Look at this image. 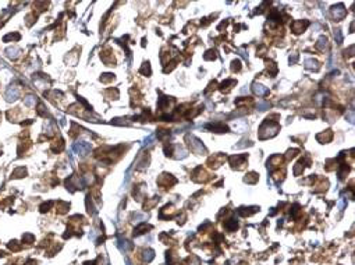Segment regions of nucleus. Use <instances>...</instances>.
I'll use <instances>...</instances> for the list:
<instances>
[{
  "instance_id": "11",
  "label": "nucleus",
  "mask_w": 355,
  "mask_h": 265,
  "mask_svg": "<svg viewBox=\"0 0 355 265\" xmlns=\"http://www.w3.org/2000/svg\"><path fill=\"white\" fill-rule=\"evenodd\" d=\"M144 258L146 262H151L155 258V251L153 250H145L144 251Z\"/></svg>"
},
{
  "instance_id": "22",
  "label": "nucleus",
  "mask_w": 355,
  "mask_h": 265,
  "mask_svg": "<svg viewBox=\"0 0 355 265\" xmlns=\"http://www.w3.org/2000/svg\"><path fill=\"white\" fill-rule=\"evenodd\" d=\"M241 92H242V94H245V92H248V88H245V87H244V88H242V90H241Z\"/></svg>"
},
{
  "instance_id": "18",
  "label": "nucleus",
  "mask_w": 355,
  "mask_h": 265,
  "mask_svg": "<svg viewBox=\"0 0 355 265\" xmlns=\"http://www.w3.org/2000/svg\"><path fill=\"white\" fill-rule=\"evenodd\" d=\"M348 122L351 123V124L354 123V110H350L348 112Z\"/></svg>"
},
{
  "instance_id": "6",
  "label": "nucleus",
  "mask_w": 355,
  "mask_h": 265,
  "mask_svg": "<svg viewBox=\"0 0 355 265\" xmlns=\"http://www.w3.org/2000/svg\"><path fill=\"white\" fill-rule=\"evenodd\" d=\"M291 26H293V31L295 34H301L306 28V26H308V23H304L302 24L301 21H295V23H293V25H291Z\"/></svg>"
},
{
  "instance_id": "12",
  "label": "nucleus",
  "mask_w": 355,
  "mask_h": 265,
  "mask_svg": "<svg viewBox=\"0 0 355 265\" xmlns=\"http://www.w3.org/2000/svg\"><path fill=\"white\" fill-rule=\"evenodd\" d=\"M256 108H258V110H259V112H263V110L269 109V103L265 102V101H259V102H258V105H256Z\"/></svg>"
},
{
  "instance_id": "16",
  "label": "nucleus",
  "mask_w": 355,
  "mask_h": 265,
  "mask_svg": "<svg viewBox=\"0 0 355 265\" xmlns=\"http://www.w3.org/2000/svg\"><path fill=\"white\" fill-rule=\"evenodd\" d=\"M153 141H155V136L152 134V136H149L148 138H145L144 145H152V144H153Z\"/></svg>"
},
{
  "instance_id": "2",
  "label": "nucleus",
  "mask_w": 355,
  "mask_h": 265,
  "mask_svg": "<svg viewBox=\"0 0 355 265\" xmlns=\"http://www.w3.org/2000/svg\"><path fill=\"white\" fill-rule=\"evenodd\" d=\"M72 149H74L78 155L86 156L89 154V151H91V144L86 143V141H78V143H75L72 145Z\"/></svg>"
},
{
  "instance_id": "19",
  "label": "nucleus",
  "mask_w": 355,
  "mask_h": 265,
  "mask_svg": "<svg viewBox=\"0 0 355 265\" xmlns=\"http://www.w3.org/2000/svg\"><path fill=\"white\" fill-rule=\"evenodd\" d=\"M339 207H340V209H343V208H344V207H345V200H344V197H340Z\"/></svg>"
},
{
  "instance_id": "4",
  "label": "nucleus",
  "mask_w": 355,
  "mask_h": 265,
  "mask_svg": "<svg viewBox=\"0 0 355 265\" xmlns=\"http://www.w3.org/2000/svg\"><path fill=\"white\" fill-rule=\"evenodd\" d=\"M252 91H253V94L258 95V96H263V95H266V94L269 92V90H267L266 87L262 85V84H259V83H253L252 84Z\"/></svg>"
},
{
  "instance_id": "7",
  "label": "nucleus",
  "mask_w": 355,
  "mask_h": 265,
  "mask_svg": "<svg viewBox=\"0 0 355 265\" xmlns=\"http://www.w3.org/2000/svg\"><path fill=\"white\" fill-rule=\"evenodd\" d=\"M305 69H308V70H318L319 69V63L316 62V60H313V59H306L305 60Z\"/></svg>"
},
{
  "instance_id": "21",
  "label": "nucleus",
  "mask_w": 355,
  "mask_h": 265,
  "mask_svg": "<svg viewBox=\"0 0 355 265\" xmlns=\"http://www.w3.org/2000/svg\"><path fill=\"white\" fill-rule=\"evenodd\" d=\"M297 57H298L297 55H293V57H290V63H295V62H297Z\"/></svg>"
},
{
  "instance_id": "3",
  "label": "nucleus",
  "mask_w": 355,
  "mask_h": 265,
  "mask_svg": "<svg viewBox=\"0 0 355 265\" xmlns=\"http://www.w3.org/2000/svg\"><path fill=\"white\" fill-rule=\"evenodd\" d=\"M18 95H20V91H18V88L14 85L9 87L6 91V98L9 102H11V101H16L17 98H18Z\"/></svg>"
},
{
  "instance_id": "10",
  "label": "nucleus",
  "mask_w": 355,
  "mask_h": 265,
  "mask_svg": "<svg viewBox=\"0 0 355 265\" xmlns=\"http://www.w3.org/2000/svg\"><path fill=\"white\" fill-rule=\"evenodd\" d=\"M35 103H36L35 96L28 95V96H25V98H24V105H25V106H30V108H32V106H35Z\"/></svg>"
},
{
  "instance_id": "20",
  "label": "nucleus",
  "mask_w": 355,
  "mask_h": 265,
  "mask_svg": "<svg viewBox=\"0 0 355 265\" xmlns=\"http://www.w3.org/2000/svg\"><path fill=\"white\" fill-rule=\"evenodd\" d=\"M233 70H237V71L240 70V62L238 60H234L233 62Z\"/></svg>"
},
{
  "instance_id": "15",
  "label": "nucleus",
  "mask_w": 355,
  "mask_h": 265,
  "mask_svg": "<svg viewBox=\"0 0 355 265\" xmlns=\"http://www.w3.org/2000/svg\"><path fill=\"white\" fill-rule=\"evenodd\" d=\"M334 39L337 43H341L343 42V34H341V30H336L334 31Z\"/></svg>"
},
{
  "instance_id": "14",
  "label": "nucleus",
  "mask_w": 355,
  "mask_h": 265,
  "mask_svg": "<svg viewBox=\"0 0 355 265\" xmlns=\"http://www.w3.org/2000/svg\"><path fill=\"white\" fill-rule=\"evenodd\" d=\"M6 52H7V56H9V57H17V56H18V52H20V50L17 49V48H14V49H13V48H10V49H7Z\"/></svg>"
},
{
  "instance_id": "23",
  "label": "nucleus",
  "mask_w": 355,
  "mask_h": 265,
  "mask_svg": "<svg viewBox=\"0 0 355 265\" xmlns=\"http://www.w3.org/2000/svg\"><path fill=\"white\" fill-rule=\"evenodd\" d=\"M127 265H131V262H130V261H127Z\"/></svg>"
},
{
  "instance_id": "5",
  "label": "nucleus",
  "mask_w": 355,
  "mask_h": 265,
  "mask_svg": "<svg viewBox=\"0 0 355 265\" xmlns=\"http://www.w3.org/2000/svg\"><path fill=\"white\" fill-rule=\"evenodd\" d=\"M345 14H347V11H345V9H344L343 4H339V6L333 7V16H334L336 20H343V18L345 17Z\"/></svg>"
},
{
  "instance_id": "9",
  "label": "nucleus",
  "mask_w": 355,
  "mask_h": 265,
  "mask_svg": "<svg viewBox=\"0 0 355 265\" xmlns=\"http://www.w3.org/2000/svg\"><path fill=\"white\" fill-rule=\"evenodd\" d=\"M316 48H318V49H320V50H323L325 48H327V38H326V37H320L319 39H318Z\"/></svg>"
},
{
  "instance_id": "1",
  "label": "nucleus",
  "mask_w": 355,
  "mask_h": 265,
  "mask_svg": "<svg viewBox=\"0 0 355 265\" xmlns=\"http://www.w3.org/2000/svg\"><path fill=\"white\" fill-rule=\"evenodd\" d=\"M187 143H188V145L191 147V151H192V152L198 154V155H202V154H205V147H204V144H202L201 141L197 138V137L188 134V136H187Z\"/></svg>"
},
{
  "instance_id": "17",
  "label": "nucleus",
  "mask_w": 355,
  "mask_h": 265,
  "mask_svg": "<svg viewBox=\"0 0 355 265\" xmlns=\"http://www.w3.org/2000/svg\"><path fill=\"white\" fill-rule=\"evenodd\" d=\"M238 53H240V55L244 57V59H248V53L245 52V50H244L242 48H240V49H238Z\"/></svg>"
},
{
  "instance_id": "8",
  "label": "nucleus",
  "mask_w": 355,
  "mask_h": 265,
  "mask_svg": "<svg viewBox=\"0 0 355 265\" xmlns=\"http://www.w3.org/2000/svg\"><path fill=\"white\" fill-rule=\"evenodd\" d=\"M117 246H118V249L121 250V251H128V250L131 249V244H130L127 240H123V238H118Z\"/></svg>"
},
{
  "instance_id": "13",
  "label": "nucleus",
  "mask_w": 355,
  "mask_h": 265,
  "mask_svg": "<svg viewBox=\"0 0 355 265\" xmlns=\"http://www.w3.org/2000/svg\"><path fill=\"white\" fill-rule=\"evenodd\" d=\"M209 129H212V130H216L217 132H224L227 130V127L226 126H219V124H212V126H207Z\"/></svg>"
}]
</instances>
